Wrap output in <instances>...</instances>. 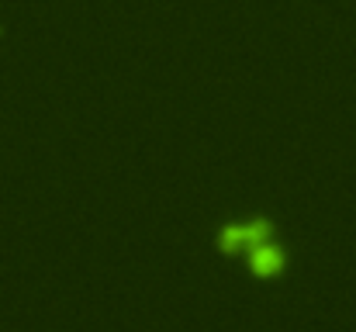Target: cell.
Listing matches in <instances>:
<instances>
[{
    "label": "cell",
    "instance_id": "cell-1",
    "mask_svg": "<svg viewBox=\"0 0 356 332\" xmlns=\"http://www.w3.org/2000/svg\"><path fill=\"white\" fill-rule=\"evenodd\" d=\"M222 242H225V249H238V246H252L256 249L259 242H266V225L256 221V225H242V228H225Z\"/></svg>",
    "mask_w": 356,
    "mask_h": 332
},
{
    "label": "cell",
    "instance_id": "cell-2",
    "mask_svg": "<svg viewBox=\"0 0 356 332\" xmlns=\"http://www.w3.org/2000/svg\"><path fill=\"white\" fill-rule=\"evenodd\" d=\"M280 267V253L270 246V242H259L256 249H252V270L256 274H273Z\"/></svg>",
    "mask_w": 356,
    "mask_h": 332
}]
</instances>
